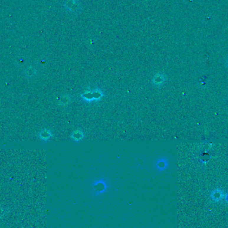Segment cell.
<instances>
[{
  "label": "cell",
  "instance_id": "cell-2",
  "mask_svg": "<svg viewBox=\"0 0 228 228\" xmlns=\"http://www.w3.org/2000/svg\"><path fill=\"white\" fill-rule=\"evenodd\" d=\"M50 136H51L50 132L49 131H47V130L43 131V132L41 133V134H40V137L43 140H47V139H48L49 137H50Z\"/></svg>",
  "mask_w": 228,
  "mask_h": 228
},
{
  "label": "cell",
  "instance_id": "cell-5",
  "mask_svg": "<svg viewBox=\"0 0 228 228\" xmlns=\"http://www.w3.org/2000/svg\"><path fill=\"white\" fill-rule=\"evenodd\" d=\"M166 162H167V161H163V160L162 161H160L158 162V165L160 166V168H164L166 165Z\"/></svg>",
  "mask_w": 228,
  "mask_h": 228
},
{
  "label": "cell",
  "instance_id": "cell-1",
  "mask_svg": "<svg viewBox=\"0 0 228 228\" xmlns=\"http://www.w3.org/2000/svg\"><path fill=\"white\" fill-rule=\"evenodd\" d=\"M224 193L220 189H216L211 193V198L212 200L217 202L222 201L224 198Z\"/></svg>",
  "mask_w": 228,
  "mask_h": 228
},
{
  "label": "cell",
  "instance_id": "cell-6",
  "mask_svg": "<svg viewBox=\"0 0 228 228\" xmlns=\"http://www.w3.org/2000/svg\"><path fill=\"white\" fill-rule=\"evenodd\" d=\"M224 198H225V200L228 203V192L224 196Z\"/></svg>",
  "mask_w": 228,
  "mask_h": 228
},
{
  "label": "cell",
  "instance_id": "cell-4",
  "mask_svg": "<svg viewBox=\"0 0 228 228\" xmlns=\"http://www.w3.org/2000/svg\"><path fill=\"white\" fill-rule=\"evenodd\" d=\"M35 73V71L34 69H33L32 68H29L27 69L26 71H25V73H26V75L28 76V77H31L33 75H34Z\"/></svg>",
  "mask_w": 228,
  "mask_h": 228
},
{
  "label": "cell",
  "instance_id": "cell-3",
  "mask_svg": "<svg viewBox=\"0 0 228 228\" xmlns=\"http://www.w3.org/2000/svg\"><path fill=\"white\" fill-rule=\"evenodd\" d=\"M153 81H154V83H156V85L158 86V85H161V84L164 81V80H163V77L162 78H161V77H157V78H154Z\"/></svg>",
  "mask_w": 228,
  "mask_h": 228
}]
</instances>
